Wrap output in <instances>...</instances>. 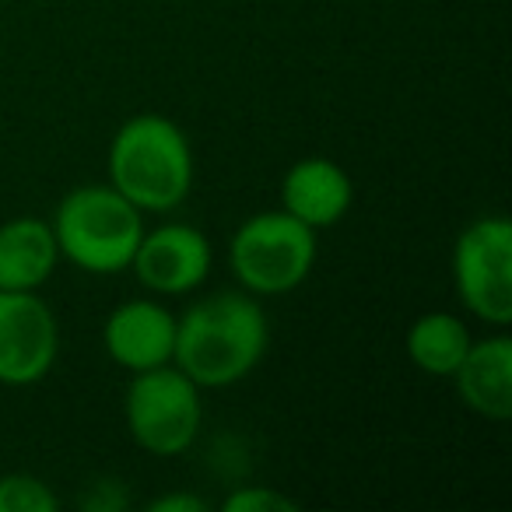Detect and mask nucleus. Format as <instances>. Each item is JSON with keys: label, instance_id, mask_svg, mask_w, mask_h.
<instances>
[{"label": "nucleus", "instance_id": "f257e3e1", "mask_svg": "<svg viewBox=\"0 0 512 512\" xmlns=\"http://www.w3.org/2000/svg\"><path fill=\"white\" fill-rule=\"evenodd\" d=\"M271 327L249 292H214L176 316L172 365L183 369L200 390L242 383L264 362Z\"/></svg>", "mask_w": 512, "mask_h": 512}, {"label": "nucleus", "instance_id": "f03ea898", "mask_svg": "<svg viewBox=\"0 0 512 512\" xmlns=\"http://www.w3.org/2000/svg\"><path fill=\"white\" fill-rule=\"evenodd\" d=\"M109 186L137 211H176L193 186V151L176 120L162 113H137L120 123L106 155Z\"/></svg>", "mask_w": 512, "mask_h": 512}, {"label": "nucleus", "instance_id": "7ed1b4c3", "mask_svg": "<svg viewBox=\"0 0 512 512\" xmlns=\"http://www.w3.org/2000/svg\"><path fill=\"white\" fill-rule=\"evenodd\" d=\"M60 260L85 274H123L144 235V211H137L113 186H78L53 214Z\"/></svg>", "mask_w": 512, "mask_h": 512}, {"label": "nucleus", "instance_id": "20e7f679", "mask_svg": "<svg viewBox=\"0 0 512 512\" xmlns=\"http://www.w3.org/2000/svg\"><path fill=\"white\" fill-rule=\"evenodd\" d=\"M316 232L288 211H260L246 218L228 242V267L242 292L256 299L288 295L313 274Z\"/></svg>", "mask_w": 512, "mask_h": 512}, {"label": "nucleus", "instance_id": "39448f33", "mask_svg": "<svg viewBox=\"0 0 512 512\" xmlns=\"http://www.w3.org/2000/svg\"><path fill=\"white\" fill-rule=\"evenodd\" d=\"M130 439L151 456H179L197 442L204 425L200 386L176 365L134 372L123 397Z\"/></svg>", "mask_w": 512, "mask_h": 512}, {"label": "nucleus", "instance_id": "423d86ee", "mask_svg": "<svg viewBox=\"0 0 512 512\" xmlns=\"http://www.w3.org/2000/svg\"><path fill=\"white\" fill-rule=\"evenodd\" d=\"M453 281L460 302L488 327L512 323V221L484 214L470 221L453 246Z\"/></svg>", "mask_w": 512, "mask_h": 512}, {"label": "nucleus", "instance_id": "0eeeda50", "mask_svg": "<svg viewBox=\"0 0 512 512\" xmlns=\"http://www.w3.org/2000/svg\"><path fill=\"white\" fill-rule=\"evenodd\" d=\"M60 355V327L36 292H0V386H36Z\"/></svg>", "mask_w": 512, "mask_h": 512}, {"label": "nucleus", "instance_id": "6e6552de", "mask_svg": "<svg viewBox=\"0 0 512 512\" xmlns=\"http://www.w3.org/2000/svg\"><path fill=\"white\" fill-rule=\"evenodd\" d=\"M211 242L193 225H158L144 228L137 253L130 260V271L137 274L144 288L158 295H186L204 285L211 274Z\"/></svg>", "mask_w": 512, "mask_h": 512}, {"label": "nucleus", "instance_id": "1a4fd4ad", "mask_svg": "<svg viewBox=\"0 0 512 512\" xmlns=\"http://www.w3.org/2000/svg\"><path fill=\"white\" fill-rule=\"evenodd\" d=\"M102 348L120 369L144 372L172 362L176 348V316L151 299H130L106 316Z\"/></svg>", "mask_w": 512, "mask_h": 512}, {"label": "nucleus", "instance_id": "9d476101", "mask_svg": "<svg viewBox=\"0 0 512 512\" xmlns=\"http://www.w3.org/2000/svg\"><path fill=\"white\" fill-rule=\"evenodd\" d=\"M355 186L344 165L334 158H302L281 179V211L299 218L313 232L330 228L351 211Z\"/></svg>", "mask_w": 512, "mask_h": 512}, {"label": "nucleus", "instance_id": "9b49d317", "mask_svg": "<svg viewBox=\"0 0 512 512\" xmlns=\"http://www.w3.org/2000/svg\"><path fill=\"white\" fill-rule=\"evenodd\" d=\"M460 400L474 414L488 421L512 418V337L491 334L484 341H470L463 362L449 376Z\"/></svg>", "mask_w": 512, "mask_h": 512}, {"label": "nucleus", "instance_id": "f8f14e48", "mask_svg": "<svg viewBox=\"0 0 512 512\" xmlns=\"http://www.w3.org/2000/svg\"><path fill=\"white\" fill-rule=\"evenodd\" d=\"M60 264L53 225L43 218H11L0 225V292H36Z\"/></svg>", "mask_w": 512, "mask_h": 512}, {"label": "nucleus", "instance_id": "ddd939ff", "mask_svg": "<svg viewBox=\"0 0 512 512\" xmlns=\"http://www.w3.org/2000/svg\"><path fill=\"white\" fill-rule=\"evenodd\" d=\"M470 348V330L453 313H425L407 330V358L425 376L449 379Z\"/></svg>", "mask_w": 512, "mask_h": 512}, {"label": "nucleus", "instance_id": "4468645a", "mask_svg": "<svg viewBox=\"0 0 512 512\" xmlns=\"http://www.w3.org/2000/svg\"><path fill=\"white\" fill-rule=\"evenodd\" d=\"M60 498L46 481L32 474L0 477V512H57Z\"/></svg>", "mask_w": 512, "mask_h": 512}, {"label": "nucleus", "instance_id": "2eb2a0df", "mask_svg": "<svg viewBox=\"0 0 512 512\" xmlns=\"http://www.w3.org/2000/svg\"><path fill=\"white\" fill-rule=\"evenodd\" d=\"M299 502L288 498L285 491L267 488V484H246V488H235L232 495H225L221 512H295Z\"/></svg>", "mask_w": 512, "mask_h": 512}, {"label": "nucleus", "instance_id": "dca6fc26", "mask_svg": "<svg viewBox=\"0 0 512 512\" xmlns=\"http://www.w3.org/2000/svg\"><path fill=\"white\" fill-rule=\"evenodd\" d=\"M151 512H207V502L200 495H162L148 502Z\"/></svg>", "mask_w": 512, "mask_h": 512}]
</instances>
